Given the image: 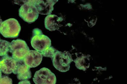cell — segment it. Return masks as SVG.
I'll use <instances>...</instances> for the list:
<instances>
[{
	"mask_svg": "<svg viewBox=\"0 0 127 84\" xmlns=\"http://www.w3.org/2000/svg\"><path fill=\"white\" fill-rule=\"evenodd\" d=\"M21 29L18 21L15 19H9L0 25V33L6 38H16L19 36Z\"/></svg>",
	"mask_w": 127,
	"mask_h": 84,
	"instance_id": "cell-1",
	"label": "cell"
},
{
	"mask_svg": "<svg viewBox=\"0 0 127 84\" xmlns=\"http://www.w3.org/2000/svg\"><path fill=\"white\" fill-rule=\"evenodd\" d=\"M31 40L32 47L36 51L41 52L51 45V41L47 36L43 34L40 29L36 28L32 31Z\"/></svg>",
	"mask_w": 127,
	"mask_h": 84,
	"instance_id": "cell-2",
	"label": "cell"
},
{
	"mask_svg": "<svg viewBox=\"0 0 127 84\" xmlns=\"http://www.w3.org/2000/svg\"><path fill=\"white\" fill-rule=\"evenodd\" d=\"M19 9V16L25 21L29 23L34 22L38 18L39 14L34 5V0L24 1Z\"/></svg>",
	"mask_w": 127,
	"mask_h": 84,
	"instance_id": "cell-3",
	"label": "cell"
},
{
	"mask_svg": "<svg viewBox=\"0 0 127 84\" xmlns=\"http://www.w3.org/2000/svg\"><path fill=\"white\" fill-rule=\"evenodd\" d=\"M52 60L54 67L63 72L69 70L70 64L73 61L71 55L68 52H62L58 50Z\"/></svg>",
	"mask_w": 127,
	"mask_h": 84,
	"instance_id": "cell-4",
	"label": "cell"
},
{
	"mask_svg": "<svg viewBox=\"0 0 127 84\" xmlns=\"http://www.w3.org/2000/svg\"><path fill=\"white\" fill-rule=\"evenodd\" d=\"M30 51L29 48L24 41L18 39L10 43L9 52L12 57L17 61L23 60L25 57Z\"/></svg>",
	"mask_w": 127,
	"mask_h": 84,
	"instance_id": "cell-5",
	"label": "cell"
},
{
	"mask_svg": "<svg viewBox=\"0 0 127 84\" xmlns=\"http://www.w3.org/2000/svg\"><path fill=\"white\" fill-rule=\"evenodd\" d=\"M33 79L35 84H56L57 82L56 77L54 74L45 67L37 71Z\"/></svg>",
	"mask_w": 127,
	"mask_h": 84,
	"instance_id": "cell-6",
	"label": "cell"
},
{
	"mask_svg": "<svg viewBox=\"0 0 127 84\" xmlns=\"http://www.w3.org/2000/svg\"><path fill=\"white\" fill-rule=\"evenodd\" d=\"M17 64V61L8 54L0 59V69L3 73L10 74L15 70Z\"/></svg>",
	"mask_w": 127,
	"mask_h": 84,
	"instance_id": "cell-7",
	"label": "cell"
},
{
	"mask_svg": "<svg viewBox=\"0 0 127 84\" xmlns=\"http://www.w3.org/2000/svg\"><path fill=\"white\" fill-rule=\"evenodd\" d=\"M43 56L41 52L36 50H30L23 61L24 63L30 68L36 67L40 64L42 60Z\"/></svg>",
	"mask_w": 127,
	"mask_h": 84,
	"instance_id": "cell-8",
	"label": "cell"
},
{
	"mask_svg": "<svg viewBox=\"0 0 127 84\" xmlns=\"http://www.w3.org/2000/svg\"><path fill=\"white\" fill-rule=\"evenodd\" d=\"M58 0H34V5L39 14H51L54 10V6Z\"/></svg>",
	"mask_w": 127,
	"mask_h": 84,
	"instance_id": "cell-9",
	"label": "cell"
},
{
	"mask_svg": "<svg viewBox=\"0 0 127 84\" xmlns=\"http://www.w3.org/2000/svg\"><path fill=\"white\" fill-rule=\"evenodd\" d=\"M13 73L17 75L18 79L20 81L28 80L32 77L30 68L25 63L23 60L17 61L16 67Z\"/></svg>",
	"mask_w": 127,
	"mask_h": 84,
	"instance_id": "cell-10",
	"label": "cell"
},
{
	"mask_svg": "<svg viewBox=\"0 0 127 84\" xmlns=\"http://www.w3.org/2000/svg\"><path fill=\"white\" fill-rule=\"evenodd\" d=\"M63 20L61 17L55 15H48L45 18L44 24L46 28L51 31L57 29L60 22Z\"/></svg>",
	"mask_w": 127,
	"mask_h": 84,
	"instance_id": "cell-11",
	"label": "cell"
},
{
	"mask_svg": "<svg viewBox=\"0 0 127 84\" xmlns=\"http://www.w3.org/2000/svg\"><path fill=\"white\" fill-rule=\"evenodd\" d=\"M78 69L85 71L90 66V60L87 56H82L74 61Z\"/></svg>",
	"mask_w": 127,
	"mask_h": 84,
	"instance_id": "cell-12",
	"label": "cell"
},
{
	"mask_svg": "<svg viewBox=\"0 0 127 84\" xmlns=\"http://www.w3.org/2000/svg\"><path fill=\"white\" fill-rule=\"evenodd\" d=\"M10 42L0 38V57H3L8 54L10 50Z\"/></svg>",
	"mask_w": 127,
	"mask_h": 84,
	"instance_id": "cell-13",
	"label": "cell"
},
{
	"mask_svg": "<svg viewBox=\"0 0 127 84\" xmlns=\"http://www.w3.org/2000/svg\"><path fill=\"white\" fill-rule=\"evenodd\" d=\"M57 51V50L51 46L41 53L43 56L50 58L52 59L53 58Z\"/></svg>",
	"mask_w": 127,
	"mask_h": 84,
	"instance_id": "cell-14",
	"label": "cell"
},
{
	"mask_svg": "<svg viewBox=\"0 0 127 84\" xmlns=\"http://www.w3.org/2000/svg\"><path fill=\"white\" fill-rule=\"evenodd\" d=\"M12 80L7 76H3L0 78V84H12Z\"/></svg>",
	"mask_w": 127,
	"mask_h": 84,
	"instance_id": "cell-15",
	"label": "cell"
},
{
	"mask_svg": "<svg viewBox=\"0 0 127 84\" xmlns=\"http://www.w3.org/2000/svg\"><path fill=\"white\" fill-rule=\"evenodd\" d=\"M67 84H81L79 79L77 78L74 79Z\"/></svg>",
	"mask_w": 127,
	"mask_h": 84,
	"instance_id": "cell-16",
	"label": "cell"
},
{
	"mask_svg": "<svg viewBox=\"0 0 127 84\" xmlns=\"http://www.w3.org/2000/svg\"><path fill=\"white\" fill-rule=\"evenodd\" d=\"M18 84H31L30 82L28 80L22 81L20 82Z\"/></svg>",
	"mask_w": 127,
	"mask_h": 84,
	"instance_id": "cell-17",
	"label": "cell"
},
{
	"mask_svg": "<svg viewBox=\"0 0 127 84\" xmlns=\"http://www.w3.org/2000/svg\"><path fill=\"white\" fill-rule=\"evenodd\" d=\"M1 76H2L1 71L0 69V78H1Z\"/></svg>",
	"mask_w": 127,
	"mask_h": 84,
	"instance_id": "cell-18",
	"label": "cell"
},
{
	"mask_svg": "<svg viewBox=\"0 0 127 84\" xmlns=\"http://www.w3.org/2000/svg\"><path fill=\"white\" fill-rule=\"evenodd\" d=\"M2 22V20L1 19L0 16V25L1 23Z\"/></svg>",
	"mask_w": 127,
	"mask_h": 84,
	"instance_id": "cell-19",
	"label": "cell"
}]
</instances>
